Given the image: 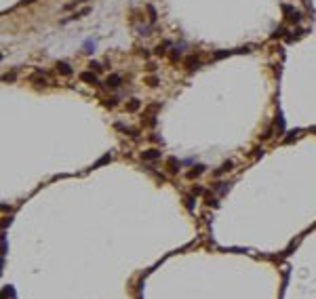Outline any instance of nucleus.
Instances as JSON below:
<instances>
[{
	"instance_id": "1",
	"label": "nucleus",
	"mask_w": 316,
	"mask_h": 299,
	"mask_svg": "<svg viewBox=\"0 0 316 299\" xmlns=\"http://www.w3.org/2000/svg\"><path fill=\"white\" fill-rule=\"evenodd\" d=\"M80 78H82V80H86V82H91V84H97V76H95V74H89V72H84V74L80 76Z\"/></svg>"
},
{
	"instance_id": "2",
	"label": "nucleus",
	"mask_w": 316,
	"mask_h": 299,
	"mask_svg": "<svg viewBox=\"0 0 316 299\" xmlns=\"http://www.w3.org/2000/svg\"><path fill=\"white\" fill-rule=\"evenodd\" d=\"M107 84H110V86H118V84H120V76H118V74L110 76V78H107Z\"/></svg>"
},
{
	"instance_id": "3",
	"label": "nucleus",
	"mask_w": 316,
	"mask_h": 299,
	"mask_svg": "<svg viewBox=\"0 0 316 299\" xmlns=\"http://www.w3.org/2000/svg\"><path fill=\"white\" fill-rule=\"evenodd\" d=\"M59 70H61L63 74H72V67H70L68 63H59Z\"/></svg>"
}]
</instances>
